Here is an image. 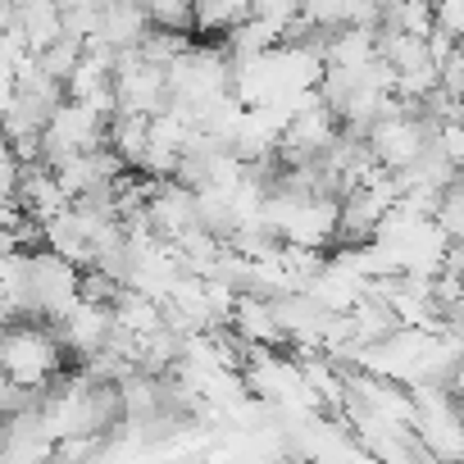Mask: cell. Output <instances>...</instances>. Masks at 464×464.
<instances>
[{
  "instance_id": "cell-1",
  "label": "cell",
  "mask_w": 464,
  "mask_h": 464,
  "mask_svg": "<svg viewBox=\"0 0 464 464\" xmlns=\"http://www.w3.org/2000/svg\"><path fill=\"white\" fill-rule=\"evenodd\" d=\"M73 369L55 328L42 319H10L0 324V378L24 387V392H42L55 373Z\"/></svg>"
},
{
  "instance_id": "cell-2",
  "label": "cell",
  "mask_w": 464,
  "mask_h": 464,
  "mask_svg": "<svg viewBox=\"0 0 464 464\" xmlns=\"http://www.w3.org/2000/svg\"><path fill=\"white\" fill-rule=\"evenodd\" d=\"M105 123L110 119H101L96 110H87V105H78V101H60L55 105V114L46 119V128H42V164H64V160H73V155H82V150H96V146H105Z\"/></svg>"
},
{
  "instance_id": "cell-3",
  "label": "cell",
  "mask_w": 464,
  "mask_h": 464,
  "mask_svg": "<svg viewBox=\"0 0 464 464\" xmlns=\"http://www.w3.org/2000/svg\"><path fill=\"white\" fill-rule=\"evenodd\" d=\"M169 110V87H164V69L141 60L137 51H119L114 60V114H141L155 119Z\"/></svg>"
},
{
  "instance_id": "cell-4",
  "label": "cell",
  "mask_w": 464,
  "mask_h": 464,
  "mask_svg": "<svg viewBox=\"0 0 464 464\" xmlns=\"http://www.w3.org/2000/svg\"><path fill=\"white\" fill-rule=\"evenodd\" d=\"M141 218H146V227L155 232L160 242H178L182 232L196 227V196H191V187H182L173 178H155L150 196L141 200Z\"/></svg>"
},
{
  "instance_id": "cell-5",
  "label": "cell",
  "mask_w": 464,
  "mask_h": 464,
  "mask_svg": "<svg viewBox=\"0 0 464 464\" xmlns=\"http://www.w3.org/2000/svg\"><path fill=\"white\" fill-rule=\"evenodd\" d=\"M60 14H64L60 0H10V33L28 55H37L60 37Z\"/></svg>"
},
{
  "instance_id": "cell-6",
  "label": "cell",
  "mask_w": 464,
  "mask_h": 464,
  "mask_svg": "<svg viewBox=\"0 0 464 464\" xmlns=\"http://www.w3.org/2000/svg\"><path fill=\"white\" fill-rule=\"evenodd\" d=\"M146 28L150 24H146L137 0H110V5L101 10V24H96V37L92 42H101L110 51H137V42L146 37Z\"/></svg>"
},
{
  "instance_id": "cell-7",
  "label": "cell",
  "mask_w": 464,
  "mask_h": 464,
  "mask_svg": "<svg viewBox=\"0 0 464 464\" xmlns=\"http://www.w3.org/2000/svg\"><path fill=\"white\" fill-rule=\"evenodd\" d=\"M378 28H396L410 37H428L432 33V0H396V5L382 10Z\"/></svg>"
},
{
  "instance_id": "cell-8",
  "label": "cell",
  "mask_w": 464,
  "mask_h": 464,
  "mask_svg": "<svg viewBox=\"0 0 464 464\" xmlns=\"http://www.w3.org/2000/svg\"><path fill=\"white\" fill-rule=\"evenodd\" d=\"M33 60H37V69H42L46 78H55V82L64 87V78H69V73L78 69V60H82V42H78V37H64V33H60V37H55V42H51L46 51H37Z\"/></svg>"
},
{
  "instance_id": "cell-9",
  "label": "cell",
  "mask_w": 464,
  "mask_h": 464,
  "mask_svg": "<svg viewBox=\"0 0 464 464\" xmlns=\"http://www.w3.org/2000/svg\"><path fill=\"white\" fill-rule=\"evenodd\" d=\"M141 14L150 28H169V33H191L196 24V10H191V0H137ZM196 37V33H191Z\"/></svg>"
},
{
  "instance_id": "cell-10",
  "label": "cell",
  "mask_w": 464,
  "mask_h": 464,
  "mask_svg": "<svg viewBox=\"0 0 464 464\" xmlns=\"http://www.w3.org/2000/svg\"><path fill=\"white\" fill-rule=\"evenodd\" d=\"M432 28H441L446 37H459V28H464V0H432Z\"/></svg>"
},
{
  "instance_id": "cell-11",
  "label": "cell",
  "mask_w": 464,
  "mask_h": 464,
  "mask_svg": "<svg viewBox=\"0 0 464 464\" xmlns=\"http://www.w3.org/2000/svg\"><path fill=\"white\" fill-rule=\"evenodd\" d=\"M19 173H24V164L10 155L5 141H0V200H14V191H19Z\"/></svg>"
}]
</instances>
